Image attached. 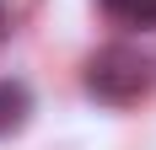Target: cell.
Segmentation results:
<instances>
[{
  "label": "cell",
  "mask_w": 156,
  "mask_h": 150,
  "mask_svg": "<svg viewBox=\"0 0 156 150\" xmlns=\"http://www.w3.org/2000/svg\"><path fill=\"white\" fill-rule=\"evenodd\" d=\"M0 38H5V11H0Z\"/></svg>",
  "instance_id": "277c9868"
},
{
  "label": "cell",
  "mask_w": 156,
  "mask_h": 150,
  "mask_svg": "<svg viewBox=\"0 0 156 150\" xmlns=\"http://www.w3.org/2000/svg\"><path fill=\"white\" fill-rule=\"evenodd\" d=\"M97 5H102V16L113 27H129V32L156 27V0H97Z\"/></svg>",
  "instance_id": "3957f363"
},
{
  "label": "cell",
  "mask_w": 156,
  "mask_h": 150,
  "mask_svg": "<svg viewBox=\"0 0 156 150\" xmlns=\"http://www.w3.org/2000/svg\"><path fill=\"white\" fill-rule=\"evenodd\" d=\"M86 91H92L97 102H108V107H135L145 91H151V64H145V54L129 48V43L97 48L92 59H86Z\"/></svg>",
  "instance_id": "6da1fadb"
},
{
  "label": "cell",
  "mask_w": 156,
  "mask_h": 150,
  "mask_svg": "<svg viewBox=\"0 0 156 150\" xmlns=\"http://www.w3.org/2000/svg\"><path fill=\"white\" fill-rule=\"evenodd\" d=\"M27 113H32V91L22 80H0V139H11L27 129Z\"/></svg>",
  "instance_id": "7a4b0ae2"
}]
</instances>
